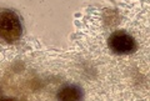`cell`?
<instances>
[{
	"label": "cell",
	"mask_w": 150,
	"mask_h": 101,
	"mask_svg": "<svg viewBox=\"0 0 150 101\" xmlns=\"http://www.w3.org/2000/svg\"><path fill=\"white\" fill-rule=\"evenodd\" d=\"M108 45H109V49L112 53L118 55H126L135 53L138 49L135 39L130 34L123 30L112 33L110 38L108 39Z\"/></svg>",
	"instance_id": "7a4b0ae2"
},
{
	"label": "cell",
	"mask_w": 150,
	"mask_h": 101,
	"mask_svg": "<svg viewBox=\"0 0 150 101\" xmlns=\"http://www.w3.org/2000/svg\"><path fill=\"white\" fill-rule=\"evenodd\" d=\"M23 35L21 19L15 11L3 10L0 15V36L9 44L16 43Z\"/></svg>",
	"instance_id": "6da1fadb"
},
{
	"label": "cell",
	"mask_w": 150,
	"mask_h": 101,
	"mask_svg": "<svg viewBox=\"0 0 150 101\" xmlns=\"http://www.w3.org/2000/svg\"><path fill=\"white\" fill-rule=\"evenodd\" d=\"M59 100H80L83 97V91L76 85H65L56 94Z\"/></svg>",
	"instance_id": "3957f363"
}]
</instances>
